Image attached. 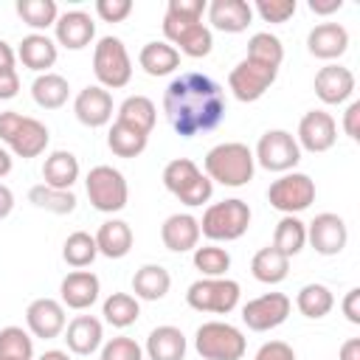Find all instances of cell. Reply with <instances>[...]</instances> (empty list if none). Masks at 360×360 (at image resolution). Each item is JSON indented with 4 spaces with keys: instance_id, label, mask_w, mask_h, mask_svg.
I'll return each instance as SVG.
<instances>
[{
    "instance_id": "cell-1",
    "label": "cell",
    "mask_w": 360,
    "mask_h": 360,
    "mask_svg": "<svg viewBox=\"0 0 360 360\" xmlns=\"http://www.w3.org/2000/svg\"><path fill=\"white\" fill-rule=\"evenodd\" d=\"M163 112L180 138H194L222 124L225 93L211 76L186 70L174 76L163 90Z\"/></svg>"
},
{
    "instance_id": "cell-2",
    "label": "cell",
    "mask_w": 360,
    "mask_h": 360,
    "mask_svg": "<svg viewBox=\"0 0 360 360\" xmlns=\"http://www.w3.org/2000/svg\"><path fill=\"white\" fill-rule=\"evenodd\" d=\"M205 0H169L166 17H163V34L169 45H177V53H186L191 59L208 56L214 48L211 28L202 25Z\"/></svg>"
},
{
    "instance_id": "cell-3",
    "label": "cell",
    "mask_w": 360,
    "mask_h": 360,
    "mask_svg": "<svg viewBox=\"0 0 360 360\" xmlns=\"http://www.w3.org/2000/svg\"><path fill=\"white\" fill-rule=\"evenodd\" d=\"M253 152L248 149V143L239 141H228V143H217L214 149H208L205 155V177L231 188H239L245 183L253 180Z\"/></svg>"
},
{
    "instance_id": "cell-4",
    "label": "cell",
    "mask_w": 360,
    "mask_h": 360,
    "mask_svg": "<svg viewBox=\"0 0 360 360\" xmlns=\"http://www.w3.org/2000/svg\"><path fill=\"white\" fill-rule=\"evenodd\" d=\"M48 127L31 115H22L17 110H6L0 112V141L11 146L14 155L20 158H39L48 146Z\"/></svg>"
},
{
    "instance_id": "cell-5",
    "label": "cell",
    "mask_w": 360,
    "mask_h": 360,
    "mask_svg": "<svg viewBox=\"0 0 360 360\" xmlns=\"http://www.w3.org/2000/svg\"><path fill=\"white\" fill-rule=\"evenodd\" d=\"M248 225H250V205L239 197H231L205 208L200 219V233L208 236L211 242H233L248 231Z\"/></svg>"
},
{
    "instance_id": "cell-6",
    "label": "cell",
    "mask_w": 360,
    "mask_h": 360,
    "mask_svg": "<svg viewBox=\"0 0 360 360\" xmlns=\"http://www.w3.org/2000/svg\"><path fill=\"white\" fill-rule=\"evenodd\" d=\"M163 186L169 188V194H174L180 202L186 205H202L211 200L214 183L200 172V166L188 158H174L166 163L163 169Z\"/></svg>"
},
{
    "instance_id": "cell-7",
    "label": "cell",
    "mask_w": 360,
    "mask_h": 360,
    "mask_svg": "<svg viewBox=\"0 0 360 360\" xmlns=\"http://www.w3.org/2000/svg\"><path fill=\"white\" fill-rule=\"evenodd\" d=\"M194 349L202 360H242L248 340L245 335L225 321H208L194 332Z\"/></svg>"
},
{
    "instance_id": "cell-8",
    "label": "cell",
    "mask_w": 360,
    "mask_h": 360,
    "mask_svg": "<svg viewBox=\"0 0 360 360\" xmlns=\"http://www.w3.org/2000/svg\"><path fill=\"white\" fill-rule=\"evenodd\" d=\"M93 73L98 79V87L118 90L132 79V62L118 37H101L93 48Z\"/></svg>"
},
{
    "instance_id": "cell-9",
    "label": "cell",
    "mask_w": 360,
    "mask_h": 360,
    "mask_svg": "<svg viewBox=\"0 0 360 360\" xmlns=\"http://www.w3.org/2000/svg\"><path fill=\"white\" fill-rule=\"evenodd\" d=\"M239 284L233 278H197L188 284L186 301L197 312H214V315H228L239 304Z\"/></svg>"
},
{
    "instance_id": "cell-10",
    "label": "cell",
    "mask_w": 360,
    "mask_h": 360,
    "mask_svg": "<svg viewBox=\"0 0 360 360\" xmlns=\"http://www.w3.org/2000/svg\"><path fill=\"white\" fill-rule=\"evenodd\" d=\"M87 197L93 202L96 211H104V214H115L127 205V197H129V188H127V180L118 169L112 166H93L87 172Z\"/></svg>"
},
{
    "instance_id": "cell-11",
    "label": "cell",
    "mask_w": 360,
    "mask_h": 360,
    "mask_svg": "<svg viewBox=\"0 0 360 360\" xmlns=\"http://www.w3.org/2000/svg\"><path fill=\"white\" fill-rule=\"evenodd\" d=\"M267 202L281 214H298L315 202V183L304 172H287L267 188Z\"/></svg>"
},
{
    "instance_id": "cell-12",
    "label": "cell",
    "mask_w": 360,
    "mask_h": 360,
    "mask_svg": "<svg viewBox=\"0 0 360 360\" xmlns=\"http://www.w3.org/2000/svg\"><path fill=\"white\" fill-rule=\"evenodd\" d=\"M253 160L267 169V172H290L298 166L301 160V146L298 141L292 138V132L287 129H267L259 143H256V152H253Z\"/></svg>"
},
{
    "instance_id": "cell-13",
    "label": "cell",
    "mask_w": 360,
    "mask_h": 360,
    "mask_svg": "<svg viewBox=\"0 0 360 360\" xmlns=\"http://www.w3.org/2000/svg\"><path fill=\"white\" fill-rule=\"evenodd\" d=\"M276 76H278V68H270V65H262V62L245 56L228 73V87L239 101H259L270 90Z\"/></svg>"
},
{
    "instance_id": "cell-14",
    "label": "cell",
    "mask_w": 360,
    "mask_h": 360,
    "mask_svg": "<svg viewBox=\"0 0 360 360\" xmlns=\"http://www.w3.org/2000/svg\"><path fill=\"white\" fill-rule=\"evenodd\" d=\"M290 307L292 304L284 292H264V295H259L242 307V321L253 332H267V329H276L287 321Z\"/></svg>"
},
{
    "instance_id": "cell-15",
    "label": "cell",
    "mask_w": 360,
    "mask_h": 360,
    "mask_svg": "<svg viewBox=\"0 0 360 360\" xmlns=\"http://www.w3.org/2000/svg\"><path fill=\"white\" fill-rule=\"evenodd\" d=\"M298 146L318 155V152H326L335 146L338 141V124L329 112L323 110H309L304 112V118L298 121V135H295Z\"/></svg>"
},
{
    "instance_id": "cell-16",
    "label": "cell",
    "mask_w": 360,
    "mask_h": 360,
    "mask_svg": "<svg viewBox=\"0 0 360 360\" xmlns=\"http://www.w3.org/2000/svg\"><path fill=\"white\" fill-rule=\"evenodd\" d=\"M307 239L315 248V253H321V256H338L346 248V242H349V228H346L343 217L326 211V214H318L309 222Z\"/></svg>"
},
{
    "instance_id": "cell-17",
    "label": "cell",
    "mask_w": 360,
    "mask_h": 360,
    "mask_svg": "<svg viewBox=\"0 0 360 360\" xmlns=\"http://www.w3.org/2000/svg\"><path fill=\"white\" fill-rule=\"evenodd\" d=\"M25 323L34 338L51 340L65 332V307L56 298H37L25 309Z\"/></svg>"
},
{
    "instance_id": "cell-18",
    "label": "cell",
    "mask_w": 360,
    "mask_h": 360,
    "mask_svg": "<svg viewBox=\"0 0 360 360\" xmlns=\"http://www.w3.org/2000/svg\"><path fill=\"white\" fill-rule=\"evenodd\" d=\"M73 112L84 127H93V129L104 127L112 118V96H110V90H104L98 84H90V87L79 90V96L73 101Z\"/></svg>"
},
{
    "instance_id": "cell-19",
    "label": "cell",
    "mask_w": 360,
    "mask_h": 360,
    "mask_svg": "<svg viewBox=\"0 0 360 360\" xmlns=\"http://www.w3.org/2000/svg\"><path fill=\"white\" fill-rule=\"evenodd\" d=\"M56 31V42L65 45L68 51H82L90 45V39L96 37V22L87 11H65L62 17H56L53 22Z\"/></svg>"
},
{
    "instance_id": "cell-20",
    "label": "cell",
    "mask_w": 360,
    "mask_h": 360,
    "mask_svg": "<svg viewBox=\"0 0 360 360\" xmlns=\"http://www.w3.org/2000/svg\"><path fill=\"white\" fill-rule=\"evenodd\" d=\"M354 93V73L343 65H323L315 73V96L323 104H343Z\"/></svg>"
},
{
    "instance_id": "cell-21",
    "label": "cell",
    "mask_w": 360,
    "mask_h": 360,
    "mask_svg": "<svg viewBox=\"0 0 360 360\" xmlns=\"http://www.w3.org/2000/svg\"><path fill=\"white\" fill-rule=\"evenodd\" d=\"M98 292H101L98 276L90 273V270H73L59 284L62 307H70V309H87V307H93L96 298H98Z\"/></svg>"
},
{
    "instance_id": "cell-22",
    "label": "cell",
    "mask_w": 360,
    "mask_h": 360,
    "mask_svg": "<svg viewBox=\"0 0 360 360\" xmlns=\"http://www.w3.org/2000/svg\"><path fill=\"white\" fill-rule=\"evenodd\" d=\"M349 48V31L340 22H318L307 34V51L318 59H338Z\"/></svg>"
},
{
    "instance_id": "cell-23",
    "label": "cell",
    "mask_w": 360,
    "mask_h": 360,
    "mask_svg": "<svg viewBox=\"0 0 360 360\" xmlns=\"http://www.w3.org/2000/svg\"><path fill=\"white\" fill-rule=\"evenodd\" d=\"M250 20H253V6L245 0H211L208 6V22L217 31L239 34L250 25Z\"/></svg>"
},
{
    "instance_id": "cell-24",
    "label": "cell",
    "mask_w": 360,
    "mask_h": 360,
    "mask_svg": "<svg viewBox=\"0 0 360 360\" xmlns=\"http://www.w3.org/2000/svg\"><path fill=\"white\" fill-rule=\"evenodd\" d=\"M160 239L174 253L194 250L200 242V219H194L191 214H172L160 225Z\"/></svg>"
},
{
    "instance_id": "cell-25",
    "label": "cell",
    "mask_w": 360,
    "mask_h": 360,
    "mask_svg": "<svg viewBox=\"0 0 360 360\" xmlns=\"http://www.w3.org/2000/svg\"><path fill=\"white\" fill-rule=\"evenodd\" d=\"M101 338H104V332H101V321L98 318H93V315H76L70 323H68V329H65V343H68V349L73 352V354H93L98 346H101Z\"/></svg>"
},
{
    "instance_id": "cell-26",
    "label": "cell",
    "mask_w": 360,
    "mask_h": 360,
    "mask_svg": "<svg viewBox=\"0 0 360 360\" xmlns=\"http://www.w3.org/2000/svg\"><path fill=\"white\" fill-rule=\"evenodd\" d=\"M96 248L107 259H124L132 250V228L124 219H107L96 231Z\"/></svg>"
},
{
    "instance_id": "cell-27",
    "label": "cell",
    "mask_w": 360,
    "mask_h": 360,
    "mask_svg": "<svg viewBox=\"0 0 360 360\" xmlns=\"http://www.w3.org/2000/svg\"><path fill=\"white\" fill-rule=\"evenodd\" d=\"M42 180H45V186H51V188H65V191H70V186L79 180V160H76V155L68 152V149L51 152V155L45 158V163H42Z\"/></svg>"
},
{
    "instance_id": "cell-28",
    "label": "cell",
    "mask_w": 360,
    "mask_h": 360,
    "mask_svg": "<svg viewBox=\"0 0 360 360\" xmlns=\"http://www.w3.org/2000/svg\"><path fill=\"white\" fill-rule=\"evenodd\" d=\"M17 56L28 70L48 73V68H53V62H56V45L45 34H28V37H22V42L17 48Z\"/></svg>"
},
{
    "instance_id": "cell-29",
    "label": "cell",
    "mask_w": 360,
    "mask_h": 360,
    "mask_svg": "<svg viewBox=\"0 0 360 360\" xmlns=\"http://www.w3.org/2000/svg\"><path fill=\"white\" fill-rule=\"evenodd\" d=\"M149 360H183L186 357V335L177 326H158L146 338Z\"/></svg>"
},
{
    "instance_id": "cell-30",
    "label": "cell",
    "mask_w": 360,
    "mask_h": 360,
    "mask_svg": "<svg viewBox=\"0 0 360 360\" xmlns=\"http://www.w3.org/2000/svg\"><path fill=\"white\" fill-rule=\"evenodd\" d=\"M172 287V276L160 264H143L132 276V292L143 301H160Z\"/></svg>"
},
{
    "instance_id": "cell-31",
    "label": "cell",
    "mask_w": 360,
    "mask_h": 360,
    "mask_svg": "<svg viewBox=\"0 0 360 360\" xmlns=\"http://www.w3.org/2000/svg\"><path fill=\"white\" fill-rule=\"evenodd\" d=\"M250 273H253V278L262 281V284H278V281H284L287 273H290V256H284L281 250H276L273 245H267V248H262V250L253 256Z\"/></svg>"
},
{
    "instance_id": "cell-32",
    "label": "cell",
    "mask_w": 360,
    "mask_h": 360,
    "mask_svg": "<svg viewBox=\"0 0 360 360\" xmlns=\"http://www.w3.org/2000/svg\"><path fill=\"white\" fill-rule=\"evenodd\" d=\"M138 62L149 76H166L180 68V53L169 42H146L138 53Z\"/></svg>"
},
{
    "instance_id": "cell-33",
    "label": "cell",
    "mask_w": 360,
    "mask_h": 360,
    "mask_svg": "<svg viewBox=\"0 0 360 360\" xmlns=\"http://www.w3.org/2000/svg\"><path fill=\"white\" fill-rule=\"evenodd\" d=\"M68 93H70V84L65 76L59 73H39L31 84V96L34 101L42 107V110H59L65 101H68Z\"/></svg>"
},
{
    "instance_id": "cell-34",
    "label": "cell",
    "mask_w": 360,
    "mask_h": 360,
    "mask_svg": "<svg viewBox=\"0 0 360 360\" xmlns=\"http://www.w3.org/2000/svg\"><path fill=\"white\" fill-rule=\"evenodd\" d=\"M155 118H158V110H155L152 98H146V96H129V98L121 101L115 121H121V124H127V127L149 135L152 127H155Z\"/></svg>"
},
{
    "instance_id": "cell-35",
    "label": "cell",
    "mask_w": 360,
    "mask_h": 360,
    "mask_svg": "<svg viewBox=\"0 0 360 360\" xmlns=\"http://www.w3.org/2000/svg\"><path fill=\"white\" fill-rule=\"evenodd\" d=\"M307 245V225L292 217V214H284L276 225V233H273V248L281 250L284 256H295L301 253Z\"/></svg>"
},
{
    "instance_id": "cell-36",
    "label": "cell",
    "mask_w": 360,
    "mask_h": 360,
    "mask_svg": "<svg viewBox=\"0 0 360 360\" xmlns=\"http://www.w3.org/2000/svg\"><path fill=\"white\" fill-rule=\"evenodd\" d=\"M146 141H149V135H143V132H138L121 121H115L107 132V146L118 158H138L146 149Z\"/></svg>"
},
{
    "instance_id": "cell-37",
    "label": "cell",
    "mask_w": 360,
    "mask_h": 360,
    "mask_svg": "<svg viewBox=\"0 0 360 360\" xmlns=\"http://www.w3.org/2000/svg\"><path fill=\"white\" fill-rule=\"evenodd\" d=\"M295 307L307 318H323L335 307V295L326 284H304L295 295Z\"/></svg>"
},
{
    "instance_id": "cell-38",
    "label": "cell",
    "mask_w": 360,
    "mask_h": 360,
    "mask_svg": "<svg viewBox=\"0 0 360 360\" xmlns=\"http://www.w3.org/2000/svg\"><path fill=\"white\" fill-rule=\"evenodd\" d=\"M101 315H104V321H107L110 326L127 329V326H132V323L138 321L141 307H138V298H135V295H129V292H112V295L104 301Z\"/></svg>"
},
{
    "instance_id": "cell-39",
    "label": "cell",
    "mask_w": 360,
    "mask_h": 360,
    "mask_svg": "<svg viewBox=\"0 0 360 360\" xmlns=\"http://www.w3.org/2000/svg\"><path fill=\"white\" fill-rule=\"evenodd\" d=\"M28 200H31L37 208L51 211V214H70V211L76 208V194H73V191H65V188H51V186H45V183L31 186Z\"/></svg>"
},
{
    "instance_id": "cell-40",
    "label": "cell",
    "mask_w": 360,
    "mask_h": 360,
    "mask_svg": "<svg viewBox=\"0 0 360 360\" xmlns=\"http://www.w3.org/2000/svg\"><path fill=\"white\" fill-rule=\"evenodd\" d=\"M96 256H98V248H96V239H93L87 231L70 233V236L65 239V245H62V259H65L70 267H76V270L93 264Z\"/></svg>"
},
{
    "instance_id": "cell-41",
    "label": "cell",
    "mask_w": 360,
    "mask_h": 360,
    "mask_svg": "<svg viewBox=\"0 0 360 360\" xmlns=\"http://www.w3.org/2000/svg\"><path fill=\"white\" fill-rule=\"evenodd\" d=\"M0 360H34V340L22 326L0 329Z\"/></svg>"
},
{
    "instance_id": "cell-42",
    "label": "cell",
    "mask_w": 360,
    "mask_h": 360,
    "mask_svg": "<svg viewBox=\"0 0 360 360\" xmlns=\"http://www.w3.org/2000/svg\"><path fill=\"white\" fill-rule=\"evenodd\" d=\"M248 59H256L262 65H270V68H278L281 59H284V45L276 34L270 31H259L250 37L248 42Z\"/></svg>"
},
{
    "instance_id": "cell-43",
    "label": "cell",
    "mask_w": 360,
    "mask_h": 360,
    "mask_svg": "<svg viewBox=\"0 0 360 360\" xmlns=\"http://www.w3.org/2000/svg\"><path fill=\"white\" fill-rule=\"evenodd\" d=\"M194 267L202 273V278H222L225 270L231 267V253L217 245L194 248Z\"/></svg>"
},
{
    "instance_id": "cell-44",
    "label": "cell",
    "mask_w": 360,
    "mask_h": 360,
    "mask_svg": "<svg viewBox=\"0 0 360 360\" xmlns=\"http://www.w3.org/2000/svg\"><path fill=\"white\" fill-rule=\"evenodd\" d=\"M17 14L31 28H48L59 17L53 0H17Z\"/></svg>"
},
{
    "instance_id": "cell-45",
    "label": "cell",
    "mask_w": 360,
    "mask_h": 360,
    "mask_svg": "<svg viewBox=\"0 0 360 360\" xmlns=\"http://www.w3.org/2000/svg\"><path fill=\"white\" fill-rule=\"evenodd\" d=\"M298 3L295 0H256L253 11L264 20V22H287L295 14Z\"/></svg>"
},
{
    "instance_id": "cell-46",
    "label": "cell",
    "mask_w": 360,
    "mask_h": 360,
    "mask_svg": "<svg viewBox=\"0 0 360 360\" xmlns=\"http://www.w3.org/2000/svg\"><path fill=\"white\" fill-rule=\"evenodd\" d=\"M98 360H143V349L132 338H112L104 343Z\"/></svg>"
},
{
    "instance_id": "cell-47",
    "label": "cell",
    "mask_w": 360,
    "mask_h": 360,
    "mask_svg": "<svg viewBox=\"0 0 360 360\" xmlns=\"http://www.w3.org/2000/svg\"><path fill=\"white\" fill-rule=\"evenodd\" d=\"M132 11V0H96V14L104 22H121Z\"/></svg>"
},
{
    "instance_id": "cell-48",
    "label": "cell",
    "mask_w": 360,
    "mask_h": 360,
    "mask_svg": "<svg viewBox=\"0 0 360 360\" xmlns=\"http://www.w3.org/2000/svg\"><path fill=\"white\" fill-rule=\"evenodd\" d=\"M253 360H295V352L284 340H267V343H262V349L256 352Z\"/></svg>"
},
{
    "instance_id": "cell-49",
    "label": "cell",
    "mask_w": 360,
    "mask_h": 360,
    "mask_svg": "<svg viewBox=\"0 0 360 360\" xmlns=\"http://www.w3.org/2000/svg\"><path fill=\"white\" fill-rule=\"evenodd\" d=\"M343 132L352 141H360V101H352L343 112Z\"/></svg>"
},
{
    "instance_id": "cell-50",
    "label": "cell",
    "mask_w": 360,
    "mask_h": 360,
    "mask_svg": "<svg viewBox=\"0 0 360 360\" xmlns=\"http://www.w3.org/2000/svg\"><path fill=\"white\" fill-rule=\"evenodd\" d=\"M20 93V76L14 68H6L0 70V101H8Z\"/></svg>"
},
{
    "instance_id": "cell-51",
    "label": "cell",
    "mask_w": 360,
    "mask_h": 360,
    "mask_svg": "<svg viewBox=\"0 0 360 360\" xmlns=\"http://www.w3.org/2000/svg\"><path fill=\"white\" fill-rule=\"evenodd\" d=\"M343 315L349 323H360V287H352L343 298Z\"/></svg>"
},
{
    "instance_id": "cell-52",
    "label": "cell",
    "mask_w": 360,
    "mask_h": 360,
    "mask_svg": "<svg viewBox=\"0 0 360 360\" xmlns=\"http://www.w3.org/2000/svg\"><path fill=\"white\" fill-rule=\"evenodd\" d=\"M343 0H309V11L312 14H332V11H340Z\"/></svg>"
},
{
    "instance_id": "cell-53",
    "label": "cell",
    "mask_w": 360,
    "mask_h": 360,
    "mask_svg": "<svg viewBox=\"0 0 360 360\" xmlns=\"http://www.w3.org/2000/svg\"><path fill=\"white\" fill-rule=\"evenodd\" d=\"M340 360H360V338H349L340 346Z\"/></svg>"
},
{
    "instance_id": "cell-54",
    "label": "cell",
    "mask_w": 360,
    "mask_h": 360,
    "mask_svg": "<svg viewBox=\"0 0 360 360\" xmlns=\"http://www.w3.org/2000/svg\"><path fill=\"white\" fill-rule=\"evenodd\" d=\"M11 208H14V194H11L8 186L0 183V219H6L11 214Z\"/></svg>"
},
{
    "instance_id": "cell-55",
    "label": "cell",
    "mask_w": 360,
    "mask_h": 360,
    "mask_svg": "<svg viewBox=\"0 0 360 360\" xmlns=\"http://www.w3.org/2000/svg\"><path fill=\"white\" fill-rule=\"evenodd\" d=\"M14 51H11V45L6 42V39H0V70H6V68H14Z\"/></svg>"
},
{
    "instance_id": "cell-56",
    "label": "cell",
    "mask_w": 360,
    "mask_h": 360,
    "mask_svg": "<svg viewBox=\"0 0 360 360\" xmlns=\"http://www.w3.org/2000/svg\"><path fill=\"white\" fill-rule=\"evenodd\" d=\"M8 172H11V155L0 146V177H6Z\"/></svg>"
},
{
    "instance_id": "cell-57",
    "label": "cell",
    "mask_w": 360,
    "mask_h": 360,
    "mask_svg": "<svg viewBox=\"0 0 360 360\" xmlns=\"http://www.w3.org/2000/svg\"><path fill=\"white\" fill-rule=\"evenodd\" d=\"M39 360H70V354H68V352H59V349H51V352H45Z\"/></svg>"
}]
</instances>
